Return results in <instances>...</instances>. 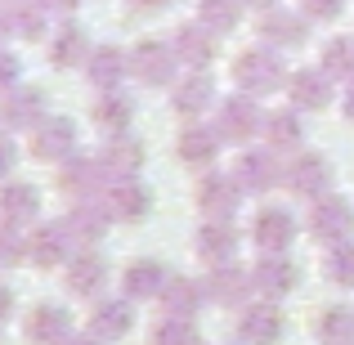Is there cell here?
Instances as JSON below:
<instances>
[{
    "mask_svg": "<svg viewBox=\"0 0 354 345\" xmlns=\"http://www.w3.org/2000/svg\"><path fill=\"white\" fill-rule=\"evenodd\" d=\"M242 5H251V9H265V14H269V9H274V0H242Z\"/></svg>",
    "mask_w": 354,
    "mask_h": 345,
    "instance_id": "cell-49",
    "label": "cell"
},
{
    "mask_svg": "<svg viewBox=\"0 0 354 345\" xmlns=\"http://www.w3.org/2000/svg\"><path fill=\"white\" fill-rule=\"evenodd\" d=\"M32 157L41 162H68L77 157V126L68 117H45L32 126Z\"/></svg>",
    "mask_w": 354,
    "mask_h": 345,
    "instance_id": "cell-7",
    "label": "cell"
},
{
    "mask_svg": "<svg viewBox=\"0 0 354 345\" xmlns=\"http://www.w3.org/2000/svg\"><path fill=\"white\" fill-rule=\"evenodd\" d=\"M104 171L113 175V180H130V175H139L144 171V144H139L135 135H108V144H104Z\"/></svg>",
    "mask_w": 354,
    "mask_h": 345,
    "instance_id": "cell-20",
    "label": "cell"
},
{
    "mask_svg": "<svg viewBox=\"0 0 354 345\" xmlns=\"http://www.w3.org/2000/svg\"><path fill=\"white\" fill-rule=\"evenodd\" d=\"M72 233L63 229V225H45V229H36L32 233V242H27V260L32 265H41V269H54V265H68L72 260Z\"/></svg>",
    "mask_w": 354,
    "mask_h": 345,
    "instance_id": "cell-18",
    "label": "cell"
},
{
    "mask_svg": "<svg viewBox=\"0 0 354 345\" xmlns=\"http://www.w3.org/2000/svg\"><path fill=\"white\" fill-rule=\"evenodd\" d=\"M251 283L265 292V301H283V296L296 292V283H301V269H296L287 256H260L256 269H251Z\"/></svg>",
    "mask_w": 354,
    "mask_h": 345,
    "instance_id": "cell-13",
    "label": "cell"
},
{
    "mask_svg": "<svg viewBox=\"0 0 354 345\" xmlns=\"http://www.w3.org/2000/svg\"><path fill=\"white\" fill-rule=\"evenodd\" d=\"M171 108L180 117H198V113H207V108H216V81H211L207 72L184 77L180 86H175V95H171Z\"/></svg>",
    "mask_w": 354,
    "mask_h": 345,
    "instance_id": "cell-24",
    "label": "cell"
},
{
    "mask_svg": "<svg viewBox=\"0 0 354 345\" xmlns=\"http://www.w3.org/2000/svg\"><path fill=\"white\" fill-rule=\"evenodd\" d=\"M86 72H90V81H95L99 90H113L117 81L130 72V59L117 50V45H99V50H90V59H86Z\"/></svg>",
    "mask_w": 354,
    "mask_h": 345,
    "instance_id": "cell-30",
    "label": "cell"
},
{
    "mask_svg": "<svg viewBox=\"0 0 354 345\" xmlns=\"http://www.w3.org/2000/svg\"><path fill=\"white\" fill-rule=\"evenodd\" d=\"M242 207V184L234 175H202L198 180V211L207 220H234Z\"/></svg>",
    "mask_w": 354,
    "mask_h": 345,
    "instance_id": "cell-8",
    "label": "cell"
},
{
    "mask_svg": "<svg viewBox=\"0 0 354 345\" xmlns=\"http://www.w3.org/2000/svg\"><path fill=\"white\" fill-rule=\"evenodd\" d=\"M14 162H18V148H14V139H9V135H0V180H5V175L14 171Z\"/></svg>",
    "mask_w": 354,
    "mask_h": 345,
    "instance_id": "cell-44",
    "label": "cell"
},
{
    "mask_svg": "<svg viewBox=\"0 0 354 345\" xmlns=\"http://www.w3.org/2000/svg\"><path fill=\"white\" fill-rule=\"evenodd\" d=\"M166 278H171V274L162 269V260H130L126 274H121L126 301H153V296H162Z\"/></svg>",
    "mask_w": 354,
    "mask_h": 345,
    "instance_id": "cell-22",
    "label": "cell"
},
{
    "mask_svg": "<svg viewBox=\"0 0 354 345\" xmlns=\"http://www.w3.org/2000/svg\"><path fill=\"white\" fill-rule=\"evenodd\" d=\"M193 247H198V256L207 260V265H229L234 251H238L234 220H207V225L198 229V238H193Z\"/></svg>",
    "mask_w": 354,
    "mask_h": 345,
    "instance_id": "cell-19",
    "label": "cell"
},
{
    "mask_svg": "<svg viewBox=\"0 0 354 345\" xmlns=\"http://www.w3.org/2000/svg\"><path fill=\"white\" fill-rule=\"evenodd\" d=\"M86 59H90V41H86L81 27L68 23L50 36V63L54 68H77V63H86Z\"/></svg>",
    "mask_w": 354,
    "mask_h": 345,
    "instance_id": "cell-32",
    "label": "cell"
},
{
    "mask_svg": "<svg viewBox=\"0 0 354 345\" xmlns=\"http://www.w3.org/2000/svg\"><path fill=\"white\" fill-rule=\"evenodd\" d=\"M0 216L9 220V225H23V220H36L41 216V193L32 189V184L14 180L0 189Z\"/></svg>",
    "mask_w": 354,
    "mask_h": 345,
    "instance_id": "cell-29",
    "label": "cell"
},
{
    "mask_svg": "<svg viewBox=\"0 0 354 345\" xmlns=\"http://www.w3.org/2000/svg\"><path fill=\"white\" fill-rule=\"evenodd\" d=\"M130 328H135L130 301H104V305H95V314H90V337H99V341H121Z\"/></svg>",
    "mask_w": 354,
    "mask_h": 345,
    "instance_id": "cell-27",
    "label": "cell"
},
{
    "mask_svg": "<svg viewBox=\"0 0 354 345\" xmlns=\"http://www.w3.org/2000/svg\"><path fill=\"white\" fill-rule=\"evenodd\" d=\"M157 301H162V310L171 314V319H193V314L202 310V301H207V287L193 283V278H184V274H180V278L171 274Z\"/></svg>",
    "mask_w": 354,
    "mask_h": 345,
    "instance_id": "cell-23",
    "label": "cell"
},
{
    "mask_svg": "<svg viewBox=\"0 0 354 345\" xmlns=\"http://www.w3.org/2000/svg\"><path fill=\"white\" fill-rule=\"evenodd\" d=\"M63 283H68L72 296H95L99 287L108 283V265L95 256V251H81V256L68 260V269H63Z\"/></svg>",
    "mask_w": 354,
    "mask_h": 345,
    "instance_id": "cell-25",
    "label": "cell"
},
{
    "mask_svg": "<svg viewBox=\"0 0 354 345\" xmlns=\"http://www.w3.org/2000/svg\"><path fill=\"white\" fill-rule=\"evenodd\" d=\"M234 81L242 86V95H274L283 86V63L274 50H242L234 59Z\"/></svg>",
    "mask_w": 354,
    "mask_h": 345,
    "instance_id": "cell-1",
    "label": "cell"
},
{
    "mask_svg": "<svg viewBox=\"0 0 354 345\" xmlns=\"http://www.w3.org/2000/svg\"><path fill=\"white\" fill-rule=\"evenodd\" d=\"M108 211H104V202H77V207L68 211V220H63V229L72 233V242H81V247H95L99 238H104V229H108Z\"/></svg>",
    "mask_w": 354,
    "mask_h": 345,
    "instance_id": "cell-26",
    "label": "cell"
},
{
    "mask_svg": "<svg viewBox=\"0 0 354 345\" xmlns=\"http://www.w3.org/2000/svg\"><path fill=\"white\" fill-rule=\"evenodd\" d=\"M238 14H242V0H198V23L207 27L211 36H225L238 27Z\"/></svg>",
    "mask_w": 354,
    "mask_h": 345,
    "instance_id": "cell-37",
    "label": "cell"
},
{
    "mask_svg": "<svg viewBox=\"0 0 354 345\" xmlns=\"http://www.w3.org/2000/svg\"><path fill=\"white\" fill-rule=\"evenodd\" d=\"M104 211L113 220H121V225H139V220H148V211H153V193H148V184L144 180H113L104 189Z\"/></svg>",
    "mask_w": 354,
    "mask_h": 345,
    "instance_id": "cell-4",
    "label": "cell"
},
{
    "mask_svg": "<svg viewBox=\"0 0 354 345\" xmlns=\"http://www.w3.org/2000/svg\"><path fill=\"white\" fill-rule=\"evenodd\" d=\"M27 341L32 345H68L72 341V314L63 305H36L27 314Z\"/></svg>",
    "mask_w": 354,
    "mask_h": 345,
    "instance_id": "cell-16",
    "label": "cell"
},
{
    "mask_svg": "<svg viewBox=\"0 0 354 345\" xmlns=\"http://www.w3.org/2000/svg\"><path fill=\"white\" fill-rule=\"evenodd\" d=\"M234 180L242 184V193H269L274 184H283V166H278L274 148H247L234 166Z\"/></svg>",
    "mask_w": 354,
    "mask_h": 345,
    "instance_id": "cell-10",
    "label": "cell"
},
{
    "mask_svg": "<svg viewBox=\"0 0 354 345\" xmlns=\"http://www.w3.org/2000/svg\"><path fill=\"white\" fill-rule=\"evenodd\" d=\"M251 242L260 256H287V247L296 242V216L287 207H260L251 220Z\"/></svg>",
    "mask_w": 354,
    "mask_h": 345,
    "instance_id": "cell-2",
    "label": "cell"
},
{
    "mask_svg": "<svg viewBox=\"0 0 354 345\" xmlns=\"http://www.w3.org/2000/svg\"><path fill=\"white\" fill-rule=\"evenodd\" d=\"M175 68H180V59L166 41H139L130 50V77H139L144 86H166L175 77Z\"/></svg>",
    "mask_w": 354,
    "mask_h": 345,
    "instance_id": "cell-9",
    "label": "cell"
},
{
    "mask_svg": "<svg viewBox=\"0 0 354 345\" xmlns=\"http://www.w3.org/2000/svg\"><path fill=\"white\" fill-rule=\"evenodd\" d=\"M18 72H23V63H18L14 54H5V50H0V90H9V86H14V81H18Z\"/></svg>",
    "mask_w": 354,
    "mask_h": 345,
    "instance_id": "cell-42",
    "label": "cell"
},
{
    "mask_svg": "<svg viewBox=\"0 0 354 345\" xmlns=\"http://www.w3.org/2000/svg\"><path fill=\"white\" fill-rule=\"evenodd\" d=\"M260 126H265V117H260L251 95H234L216 108V130L225 144H247L251 135H260Z\"/></svg>",
    "mask_w": 354,
    "mask_h": 345,
    "instance_id": "cell-6",
    "label": "cell"
},
{
    "mask_svg": "<svg viewBox=\"0 0 354 345\" xmlns=\"http://www.w3.org/2000/svg\"><path fill=\"white\" fill-rule=\"evenodd\" d=\"M251 269H242V265H211V278H207V296L216 305H247L251 301Z\"/></svg>",
    "mask_w": 354,
    "mask_h": 345,
    "instance_id": "cell-17",
    "label": "cell"
},
{
    "mask_svg": "<svg viewBox=\"0 0 354 345\" xmlns=\"http://www.w3.org/2000/svg\"><path fill=\"white\" fill-rule=\"evenodd\" d=\"M171 50H175V59H180V68L207 72L211 59H216V36H211L202 23H184V27L171 32Z\"/></svg>",
    "mask_w": 354,
    "mask_h": 345,
    "instance_id": "cell-11",
    "label": "cell"
},
{
    "mask_svg": "<svg viewBox=\"0 0 354 345\" xmlns=\"http://www.w3.org/2000/svg\"><path fill=\"white\" fill-rule=\"evenodd\" d=\"M319 68L328 72L332 81H350L354 86V36H332V41L323 45Z\"/></svg>",
    "mask_w": 354,
    "mask_h": 345,
    "instance_id": "cell-36",
    "label": "cell"
},
{
    "mask_svg": "<svg viewBox=\"0 0 354 345\" xmlns=\"http://www.w3.org/2000/svg\"><path fill=\"white\" fill-rule=\"evenodd\" d=\"M310 233L323 242V247L350 242V233H354V207H350L346 198H332V193H323V198L310 207Z\"/></svg>",
    "mask_w": 354,
    "mask_h": 345,
    "instance_id": "cell-3",
    "label": "cell"
},
{
    "mask_svg": "<svg viewBox=\"0 0 354 345\" xmlns=\"http://www.w3.org/2000/svg\"><path fill=\"white\" fill-rule=\"evenodd\" d=\"M130 5H135V9H162L166 0H130Z\"/></svg>",
    "mask_w": 354,
    "mask_h": 345,
    "instance_id": "cell-47",
    "label": "cell"
},
{
    "mask_svg": "<svg viewBox=\"0 0 354 345\" xmlns=\"http://www.w3.org/2000/svg\"><path fill=\"white\" fill-rule=\"evenodd\" d=\"M5 27H9V23H5V18H0V32H5Z\"/></svg>",
    "mask_w": 354,
    "mask_h": 345,
    "instance_id": "cell-51",
    "label": "cell"
},
{
    "mask_svg": "<svg viewBox=\"0 0 354 345\" xmlns=\"http://www.w3.org/2000/svg\"><path fill=\"white\" fill-rule=\"evenodd\" d=\"M287 99L296 113H319L332 104V77L323 68H296L287 77Z\"/></svg>",
    "mask_w": 354,
    "mask_h": 345,
    "instance_id": "cell-12",
    "label": "cell"
},
{
    "mask_svg": "<svg viewBox=\"0 0 354 345\" xmlns=\"http://www.w3.org/2000/svg\"><path fill=\"white\" fill-rule=\"evenodd\" d=\"M18 251H23V247H18V238H14V233H0V265H18V260H23V256H18Z\"/></svg>",
    "mask_w": 354,
    "mask_h": 345,
    "instance_id": "cell-43",
    "label": "cell"
},
{
    "mask_svg": "<svg viewBox=\"0 0 354 345\" xmlns=\"http://www.w3.org/2000/svg\"><path fill=\"white\" fill-rule=\"evenodd\" d=\"M238 337L247 345H274L283 337V310L278 301H256L242 310V323H238Z\"/></svg>",
    "mask_w": 354,
    "mask_h": 345,
    "instance_id": "cell-15",
    "label": "cell"
},
{
    "mask_svg": "<svg viewBox=\"0 0 354 345\" xmlns=\"http://www.w3.org/2000/svg\"><path fill=\"white\" fill-rule=\"evenodd\" d=\"M346 121H354V86L346 90Z\"/></svg>",
    "mask_w": 354,
    "mask_h": 345,
    "instance_id": "cell-48",
    "label": "cell"
},
{
    "mask_svg": "<svg viewBox=\"0 0 354 345\" xmlns=\"http://www.w3.org/2000/svg\"><path fill=\"white\" fill-rule=\"evenodd\" d=\"M130 121H135V99L117 95V90H108V95L95 104V126L108 130V135H126Z\"/></svg>",
    "mask_w": 354,
    "mask_h": 345,
    "instance_id": "cell-34",
    "label": "cell"
},
{
    "mask_svg": "<svg viewBox=\"0 0 354 345\" xmlns=\"http://www.w3.org/2000/svg\"><path fill=\"white\" fill-rule=\"evenodd\" d=\"M314 337L323 345H354V310L346 305H332L314 319Z\"/></svg>",
    "mask_w": 354,
    "mask_h": 345,
    "instance_id": "cell-35",
    "label": "cell"
},
{
    "mask_svg": "<svg viewBox=\"0 0 354 345\" xmlns=\"http://www.w3.org/2000/svg\"><path fill=\"white\" fill-rule=\"evenodd\" d=\"M220 144H225V139H220L216 126H184L180 139H175V157L189 162V166H211L216 153H220Z\"/></svg>",
    "mask_w": 354,
    "mask_h": 345,
    "instance_id": "cell-21",
    "label": "cell"
},
{
    "mask_svg": "<svg viewBox=\"0 0 354 345\" xmlns=\"http://www.w3.org/2000/svg\"><path fill=\"white\" fill-rule=\"evenodd\" d=\"M323 274H328L337 287H346V292H350V287H354V238L328 247V256H323Z\"/></svg>",
    "mask_w": 354,
    "mask_h": 345,
    "instance_id": "cell-39",
    "label": "cell"
},
{
    "mask_svg": "<svg viewBox=\"0 0 354 345\" xmlns=\"http://www.w3.org/2000/svg\"><path fill=\"white\" fill-rule=\"evenodd\" d=\"M59 189L68 193L72 202H90L95 193H104V189H108V171H104V162H86V157H72V162L59 171Z\"/></svg>",
    "mask_w": 354,
    "mask_h": 345,
    "instance_id": "cell-14",
    "label": "cell"
},
{
    "mask_svg": "<svg viewBox=\"0 0 354 345\" xmlns=\"http://www.w3.org/2000/svg\"><path fill=\"white\" fill-rule=\"evenodd\" d=\"M260 36H265L269 45H278V50H296V45H305L310 27H305V18H301V14H287V9H269L265 23H260Z\"/></svg>",
    "mask_w": 354,
    "mask_h": 345,
    "instance_id": "cell-28",
    "label": "cell"
},
{
    "mask_svg": "<svg viewBox=\"0 0 354 345\" xmlns=\"http://www.w3.org/2000/svg\"><path fill=\"white\" fill-rule=\"evenodd\" d=\"M260 135H265V148H274V153H296V148L305 144V130H301V117H296V113L265 117Z\"/></svg>",
    "mask_w": 354,
    "mask_h": 345,
    "instance_id": "cell-31",
    "label": "cell"
},
{
    "mask_svg": "<svg viewBox=\"0 0 354 345\" xmlns=\"http://www.w3.org/2000/svg\"><path fill=\"white\" fill-rule=\"evenodd\" d=\"M41 5H45V9H59V14H72L81 0H41Z\"/></svg>",
    "mask_w": 354,
    "mask_h": 345,
    "instance_id": "cell-45",
    "label": "cell"
},
{
    "mask_svg": "<svg viewBox=\"0 0 354 345\" xmlns=\"http://www.w3.org/2000/svg\"><path fill=\"white\" fill-rule=\"evenodd\" d=\"M9 310H14V292H9V287H0V319H5Z\"/></svg>",
    "mask_w": 354,
    "mask_h": 345,
    "instance_id": "cell-46",
    "label": "cell"
},
{
    "mask_svg": "<svg viewBox=\"0 0 354 345\" xmlns=\"http://www.w3.org/2000/svg\"><path fill=\"white\" fill-rule=\"evenodd\" d=\"M9 32L23 36V41H36V36H45V5H36V0H18L14 9H9Z\"/></svg>",
    "mask_w": 354,
    "mask_h": 345,
    "instance_id": "cell-38",
    "label": "cell"
},
{
    "mask_svg": "<svg viewBox=\"0 0 354 345\" xmlns=\"http://www.w3.org/2000/svg\"><path fill=\"white\" fill-rule=\"evenodd\" d=\"M341 9H346V0H301V14L314 23H332V18H341Z\"/></svg>",
    "mask_w": 354,
    "mask_h": 345,
    "instance_id": "cell-41",
    "label": "cell"
},
{
    "mask_svg": "<svg viewBox=\"0 0 354 345\" xmlns=\"http://www.w3.org/2000/svg\"><path fill=\"white\" fill-rule=\"evenodd\" d=\"M5 121L14 130H32L36 121H45V95H41V90H32V86L14 90V95L5 99Z\"/></svg>",
    "mask_w": 354,
    "mask_h": 345,
    "instance_id": "cell-33",
    "label": "cell"
},
{
    "mask_svg": "<svg viewBox=\"0 0 354 345\" xmlns=\"http://www.w3.org/2000/svg\"><path fill=\"white\" fill-rule=\"evenodd\" d=\"M283 184L296 193V198L319 202L323 193H328V184H332V162L319 157V153H296L292 162H287V171H283Z\"/></svg>",
    "mask_w": 354,
    "mask_h": 345,
    "instance_id": "cell-5",
    "label": "cell"
},
{
    "mask_svg": "<svg viewBox=\"0 0 354 345\" xmlns=\"http://www.w3.org/2000/svg\"><path fill=\"white\" fill-rule=\"evenodd\" d=\"M68 345H104V341H99V337H81V341H77V337H72Z\"/></svg>",
    "mask_w": 354,
    "mask_h": 345,
    "instance_id": "cell-50",
    "label": "cell"
},
{
    "mask_svg": "<svg viewBox=\"0 0 354 345\" xmlns=\"http://www.w3.org/2000/svg\"><path fill=\"white\" fill-rule=\"evenodd\" d=\"M148 345H202V341H198L193 319H171V314H166V319L148 332Z\"/></svg>",
    "mask_w": 354,
    "mask_h": 345,
    "instance_id": "cell-40",
    "label": "cell"
}]
</instances>
